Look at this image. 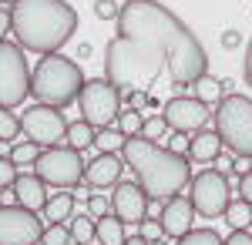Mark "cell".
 Here are the masks:
<instances>
[{
    "instance_id": "obj_14",
    "label": "cell",
    "mask_w": 252,
    "mask_h": 245,
    "mask_svg": "<svg viewBox=\"0 0 252 245\" xmlns=\"http://www.w3.org/2000/svg\"><path fill=\"white\" fill-rule=\"evenodd\" d=\"M158 222H161V232H165V239H182L195 222V205L189 195H172V198H165L161 202V215H158Z\"/></svg>"
},
{
    "instance_id": "obj_17",
    "label": "cell",
    "mask_w": 252,
    "mask_h": 245,
    "mask_svg": "<svg viewBox=\"0 0 252 245\" xmlns=\"http://www.w3.org/2000/svg\"><path fill=\"white\" fill-rule=\"evenodd\" d=\"M222 138L215 131H205V128H198V131L189 134V158L192 161H202V165H209V161H219V154H222Z\"/></svg>"
},
{
    "instance_id": "obj_44",
    "label": "cell",
    "mask_w": 252,
    "mask_h": 245,
    "mask_svg": "<svg viewBox=\"0 0 252 245\" xmlns=\"http://www.w3.org/2000/svg\"><path fill=\"white\" fill-rule=\"evenodd\" d=\"M249 232H252V225H249Z\"/></svg>"
},
{
    "instance_id": "obj_29",
    "label": "cell",
    "mask_w": 252,
    "mask_h": 245,
    "mask_svg": "<svg viewBox=\"0 0 252 245\" xmlns=\"http://www.w3.org/2000/svg\"><path fill=\"white\" fill-rule=\"evenodd\" d=\"M71 242V228L64 222H47L40 232V245H67Z\"/></svg>"
},
{
    "instance_id": "obj_1",
    "label": "cell",
    "mask_w": 252,
    "mask_h": 245,
    "mask_svg": "<svg viewBox=\"0 0 252 245\" xmlns=\"http://www.w3.org/2000/svg\"><path fill=\"white\" fill-rule=\"evenodd\" d=\"M209 71V54L189 24L158 0H125L118 14V34L104 47V77L121 97L152 91L158 77H168L178 94Z\"/></svg>"
},
{
    "instance_id": "obj_43",
    "label": "cell",
    "mask_w": 252,
    "mask_h": 245,
    "mask_svg": "<svg viewBox=\"0 0 252 245\" xmlns=\"http://www.w3.org/2000/svg\"><path fill=\"white\" fill-rule=\"evenodd\" d=\"M91 245H101V242H91Z\"/></svg>"
},
{
    "instance_id": "obj_28",
    "label": "cell",
    "mask_w": 252,
    "mask_h": 245,
    "mask_svg": "<svg viewBox=\"0 0 252 245\" xmlns=\"http://www.w3.org/2000/svg\"><path fill=\"white\" fill-rule=\"evenodd\" d=\"M125 145V134L118 131V128H97L94 131V148L97 151H121Z\"/></svg>"
},
{
    "instance_id": "obj_15",
    "label": "cell",
    "mask_w": 252,
    "mask_h": 245,
    "mask_svg": "<svg viewBox=\"0 0 252 245\" xmlns=\"http://www.w3.org/2000/svg\"><path fill=\"white\" fill-rule=\"evenodd\" d=\"M128 168L121 151H97L94 158L84 165V182L91 188H115L121 182V171Z\"/></svg>"
},
{
    "instance_id": "obj_8",
    "label": "cell",
    "mask_w": 252,
    "mask_h": 245,
    "mask_svg": "<svg viewBox=\"0 0 252 245\" xmlns=\"http://www.w3.org/2000/svg\"><path fill=\"white\" fill-rule=\"evenodd\" d=\"M78 111L94 131L111 128L121 114V91L108 77H91V81H84V88L78 94Z\"/></svg>"
},
{
    "instance_id": "obj_24",
    "label": "cell",
    "mask_w": 252,
    "mask_h": 245,
    "mask_svg": "<svg viewBox=\"0 0 252 245\" xmlns=\"http://www.w3.org/2000/svg\"><path fill=\"white\" fill-rule=\"evenodd\" d=\"M71 242L74 245H91L94 242V218L91 215H71Z\"/></svg>"
},
{
    "instance_id": "obj_3",
    "label": "cell",
    "mask_w": 252,
    "mask_h": 245,
    "mask_svg": "<svg viewBox=\"0 0 252 245\" xmlns=\"http://www.w3.org/2000/svg\"><path fill=\"white\" fill-rule=\"evenodd\" d=\"M121 158L125 165L131 168L135 182L145 188V195L152 202H165L192 182V165H189V154L175 148H161L148 138H125L121 145Z\"/></svg>"
},
{
    "instance_id": "obj_25",
    "label": "cell",
    "mask_w": 252,
    "mask_h": 245,
    "mask_svg": "<svg viewBox=\"0 0 252 245\" xmlns=\"http://www.w3.org/2000/svg\"><path fill=\"white\" fill-rule=\"evenodd\" d=\"M145 128V114L138 111V108H121L118 114V131L125 134V138H138Z\"/></svg>"
},
{
    "instance_id": "obj_21",
    "label": "cell",
    "mask_w": 252,
    "mask_h": 245,
    "mask_svg": "<svg viewBox=\"0 0 252 245\" xmlns=\"http://www.w3.org/2000/svg\"><path fill=\"white\" fill-rule=\"evenodd\" d=\"M64 145L74 151H88L91 145H94V128L84 121V118H78V121H67V138H64Z\"/></svg>"
},
{
    "instance_id": "obj_33",
    "label": "cell",
    "mask_w": 252,
    "mask_h": 245,
    "mask_svg": "<svg viewBox=\"0 0 252 245\" xmlns=\"http://www.w3.org/2000/svg\"><path fill=\"white\" fill-rule=\"evenodd\" d=\"M14 178H17V165H14L10 158H3V154H0V191L10 188V185H14Z\"/></svg>"
},
{
    "instance_id": "obj_12",
    "label": "cell",
    "mask_w": 252,
    "mask_h": 245,
    "mask_svg": "<svg viewBox=\"0 0 252 245\" xmlns=\"http://www.w3.org/2000/svg\"><path fill=\"white\" fill-rule=\"evenodd\" d=\"M161 118L168 121V128L178 134H192L198 128H205V121L212 118L209 104H202L195 94H175L161 104Z\"/></svg>"
},
{
    "instance_id": "obj_34",
    "label": "cell",
    "mask_w": 252,
    "mask_h": 245,
    "mask_svg": "<svg viewBox=\"0 0 252 245\" xmlns=\"http://www.w3.org/2000/svg\"><path fill=\"white\" fill-rule=\"evenodd\" d=\"M111 212V202L104 198V195H88V215L91 218H101V215H108Z\"/></svg>"
},
{
    "instance_id": "obj_32",
    "label": "cell",
    "mask_w": 252,
    "mask_h": 245,
    "mask_svg": "<svg viewBox=\"0 0 252 245\" xmlns=\"http://www.w3.org/2000/svg\"><path fill=\"white\" fill-rule=\"evenodd\" d=\"M138 235H141V239H148V242H158V239H165V232H161V222H155V218H145V222L138 225Z\"/></svg>"
},
{
    "instance_id": "obj_11",
    "label": "cell",
    "mask_w": 252,
    "mask_h": 245,
    "mask_svg": "<svg viewBox=\"0 0 252 245\" xmlns=\"http://www.w3.org/2000/svg\"><path fill=\"white\" fill-rule=\"evenodd\" d=\"M44 218L24 205H0V245H37Z\"/></svg>"
},
{
    "instance_id": "obj_22",
    "label": "cell",
    "mask_w": 252,
    "mask_h": 245,
    "mask_svg": "<svg viewBox=\"0 0 252 245\" xmlns=\"http://www.w3.org/2000/svg\"><path fill=\"white\" fill-rule=\"evenodd\" d=\"M225 222H229V228H249L252 225V205L246 198H232L225 205Z\"/></svg>"
},
{
    "instance_id": "obj_4",
    "label": "cell",
    "mask_w": 252,
    "mask_h": 245,
    "mask_svg": "<svg viewBox=\"0 0 252 245\" xmlns=\"http://www.w3.org/2000/svg\"><path fill=\"white\" fill-rule=\"evenodd\" d=\"M84 71L74 57L58 54H44L37 61V67L31 71V94L37 104H51V108H67L74 104L84 88Z\"/></svg>"
},
{
    "instance_id": "obj_19",
    "label": "cell",
    "mask_w": 252,
    "mask_h": 245,
    "mask_svg": "<svg viewBox=\"0 0 252 245\" xmlns=\"http://www.w3.org/2000/svg\"><path fill=\"white\" fill-rule=\"evenodd\" d=\"M74 202H78V198H74L71 188H58L54 195H47V202H44L40 212H44L47 222H64V218L74 215Z\"/></svg>"
},
{
    "instance_id": "obj_40",
    "label": "cell",
    "mask_w": 252,
    "mask_h": 245,
    "mask_svg": "<svg viewBox=\"0 0 252 245\" xmlns=\"http://www.w3.org/2000/svg\"><path fill=\"white\" fill-rule=\"evenodd\" d=\"M125 245H152L148 239H141V235H131V239H125Z\"/></svg>"
},
{
    "instance_id": "obj_35",
    "label": "cell",
    "mask_w": 252,
    "mask_h": 245,
    "mask_svg": "<svg viewBox=\"0 0 252 245\" xmlns=\"http://www.w3.org/2000/svg\"><path fill=\"white\" fill-rule=\"evenodd\" d=\"M239 198H246L252 205V168L246 171V175H239Z\"/></svg>"
},
{
    "instance_id": "obj_41",
    "label": "cell",
    "mask_w": 252,
    "mask_h": 245,
    "mask_svg": "<svg viewBox=\"0 0 252 245\" xmlns=\"http://www.w3.org/2000/svg\"><path fill=\"white\" fill-rule=\"evenodd\" d=\"M10 3H14V0H0V7H7V10H10Z\"/></svg>"
},
{
    "instance_id": "obj_30",
    "label": "cell",
    "mask_w": 252,
    "mask_h": 245,
    "mask_svg": "<svg viewBox=\"0 0 252 245\" xmlns=\"http://www.w3.org/2000/svg\"><path fill=\"white\" fill-rule=\"evenodd\" d=\"M165 131H168V121H165L161 114H152V118H145L141 138H148V141H158V138H165Z\"/></svg>"
},
{
    "instance_id": "obj_27",
    "label": "cell",
    "mask_w": 252,
    "mask_h": 245,
    "mask_svg": "<svg viewBox=\"0 0 252 245\" xmlns=\"http://www.w3.org/2000/svg\"><path fill=\"white\" fill-rule=\"evenodd\" d=\"M14 138H20V118L14 114V108L0 104V145H10Z\"/></svg>"
},
{
    "instance_id": "obj_36",
    "label": "cell",
    "mask_w": 252,
    "mask_h": 245,
    "mask_svg": "<svg viewBox=\"0 0 252 245\" xmlns=\"http://www.w3.org/2000/svg\"><path fill=\"white\" fill-rule=\"evenodd\" d=\"M225 245H252V232L249 228H232V235L225 239Z\"/></svg>"
},
{
    "instance_id": "obj_6",
    "label": "cell",
    "mask_w": 252,
    "mask_h": 245,
    "mask_svg": "<svg viewBox=\"0 0 252 245\" xmlns=\"http://www.w3.org/2000/svg\"><path fill=\"white\" fill-rule=\"evenodd\" d=\"M31 97V67L27 51L17 40H0V104L17 108Z\"/></svg>"
},
{
    "instance_id": "obj_31",
    "label": "cell",
    "mask_w": 252,
    "mask_h": 245,
    "mask_svg": "<svg viewBox=\"0 0 252 245\" xmlns=\"http://www.w3.org/2000/svg\"><path fill=\"white\" fill-rule=\"evenodd\" d=\"M94 14H97V20H118L121 3L118 0H94Z\"/></svg>"
},
{
    "instance_id": "obj_18",
    "label": "cell",
    "mask_w": 252,
    "mask_h": 245,
    "mask_svg": "<svg viewBox=\"0 0 252 245\" xmlns=\"http://www.w3.org/2000/svg\"><path fill=\"white\" fill-rule=\"evenodd\" d=\"M229 88H232V81H222V77H212L209 71H205V74H198V77L192 81V88H189V91H192V94L198 97L202 104H209V108H215V104H219V101H222L225 94H232Z\"/></svg>"
},
{
    "instance_id": "obj_13",
    "label": "cell",
    "mask_w": 252,
    "mask_h": 245,
    "mask_svg": "<svg viewBox=\"0 0 252 245\" xmlns=\"http://www.w3.org/2000/svg\"><path fill=\"white\" fill-rule=\"evenodd\" d=\"M108 202H111V215H118L125 225H141L148 218V202L152 198L145 195V188L138 182H118L108 195Z\"/></svg>"
},
{
    "instance_id": "obj_37",
    "label": "cell",
    "mask_w": 252,
    "mask_h": 245,
    "mask_svg": "<svg viewBox=\"0 0 252 245\" xmlns=\"http://www.w3.org/2000/svg\"><path fill=\"white\" fill-rule=\"evenodd\" d=\"M242 77H246V84L252 88V37L246 44V57H242Z\"/></svg>"
},
{
    "instance_id": "obj_20",
    "label": "cell",
    "mask_w": 252,
    "mask_h": 245,
    "mask_svg": "<svg viewBox=\"0 0 252 245\" xmlns=\"http://www.w3.org/2000/svg\"><path fill=\"white\" fill-rule=\"evenodd\" d=\"M94 242L101 245H125V222L118 215H101L94 218Z\"/></svg>"
},
{
    "instance_id": "obj_10",
    "label": "cell",
    "mask_w": 252,
    "mask_h": 245,
    "mask_svg": "<svg viewBox=\"0 0 252 245\" xmlns=\"http://www.w3.org/2000/svg\"><path fill=\"white\" fill-rule=\"evenodd\" d=\"M20 134L31 138V141H37L40 148L64 145V138H67V118L61 114V108L34 101L27 111L20 114Z\"/></svg>"
},
{
    "instance_id": "obj_42",
    "label": "cell",
    "mask_w": 252,
    "mask_h": 245,
    "mask_svg": "<svg viewBox=\"0 0 252 245\" xmlns=\"http://www.w3.org/2000/svg\"><path fill=\"white\" fill-rule=\"evenodd\" d=\"M152 245H168V242H165V239H158V242H152Z\"/></svg>"
},
{
    "instance_id": "obj_23",
    "label": "cell",
    "mask_w": 252,
    "mask_h": 245,
    "mask_svg": "<svg viewBox=\"0 0 252 245\" xmlns=\"http://www.w3.org/2000/svg\"><path fill=\"white\" fill-rule=\"evenodd\" d=\"M40 151H44V148H40L37 141L24 138V141H17V145L10 148V154H7V158H10V161H14L17 168H24V165H31V168H34V161L40 158Z\"/></svg>"
},
{
    "instance_id": "obj_39",
    "label": "cell",
    "mask_w": 252,
    "mask_h": 245,
    "mask_svg": "<svg viewBox=\"0 0 252 245\" xmlns=\"http://www.w3.org/2000/svg\"><path fill=\"white\" fill-rule=\"evenodd\" d=\"M7 34H10V10L0 7V40H7Z\"/></svg>"
},
{
    "instance_id": "obj_7",
    "label": "cell",
    "mask_w": 252,
    "mask_h": 245,
    "mask_svg": "<svg viewBox=\"0 0 252 245\" xmlns=\"http://www.w3.org/2000/svg\"><path fill=\"white\" fill-rule=\"evenodd\" d=\"M34 175L47 188H78L84 182V158L67 145H54L40 151V158L34 161Z\"/></svg>"
},
{
    "instance_id": "obj_9",
    "label": "cell",
    "mask_w": 252,
    "mask_h": 245,
    "mask_svg": "<svg viewBox=\"0 0 252 245\" xmlns=\"http://www.w3.org/2000/svg\"><path fill=\"white\" fill-rule=\"evenodd\" d=\"M189 198H192V205H195V215L219 218V215H225V205L232 202L229 178L219 168L198 171V175H192V182H189Z\"/></svg>"
},
{
    "instance_id": "obj_26",
    "label": "cell",
    "mask_w": 252,
    "mask_h": 245,
    "mask_svg": "<svg viewBox=\"0 0 252 245\" xmlns=\"http://www.w3.org/2000/svg\"><path fill=\"white\" fill-rule=\"evenodd\" d=\"M175 245H225V239L215 228H189L182 239H175Z\"/></svg>"
},
{
    "instance_id": "obj_38",
    "label": "cell",
    "mask_w": 252,
    "mask_h": 245,
    "mask_svg": "<svg viewBox=\"0 0 252 245\" xmlns=\"http://www.w3.org/2000/svg\"><path fill=\"white\" fill-rule=\"evenodd\" d=\"M222 47H225V51L242 47V34H239V31H225V34H222Z\"/></svg>"
},
{
    "instance_id": "obj_16",
    "label": "cell",
    "mask_w": 252,
    "mask_h": 245,
    "mask_svg": "<svg viewBox=\"0 0 252 245\" xmlns=\"http://www.w3.org/2000/svg\"><path fill=\"white\" fill-rule=\"evenodd\" d=\"M10 188H14V195H17V205L31 208V212H40L44 202H47V185L40 182L34 171H24V175L17 171V178H14Z\"/></svg>"
},
{
    "instance_id": "obj_2",
    "label": "cell",
    "mask_w": 252,
    "mask_h": 245,
    "mask_svg": "<svg viewBox=\"0 0 252 245\" xmlns=\"http://www.w3.org/2000/svg\"><path fill=\"white\" fill-rule=\"evenodd\" d=\"M78 31V10L67 0H14L10 34L31 54H58Z\"/></svg>"
},
{
    "instance_id": "obj_5",
    "label": "cell",
    "mask_w": 252,
    "mask_h": 245,
    "mask_svg": "<svg viewBox=\"0 0 252 245\" xmlns=\"http://www.w3.org/2000/svg\"><path fill=\"white\" fill-rule=\"evenodd\" d=\"M215 134L235 158H252V97L225 94L212 111Z\"/></svg>"
}]
</instances>
